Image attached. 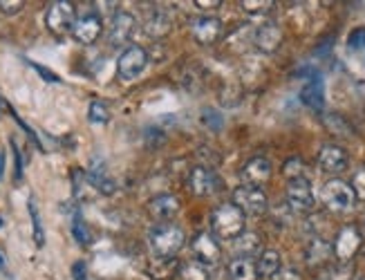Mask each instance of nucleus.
Listing matches in <instances>:
<instances>
[{
	"label": "nucleus",
	"mask_w": 365,
	"mask_h": 280,
	"mask_svg": "<svg viewBox=\"0 0 365 280\" xmlns=\"http://www.w3.org/2000/svg\"><path fill=\"white\" fill-rule=\"evenodd\" d=\"M74 21H76V7L70 0H56L45 11V25L56 36L72 34Z\"/></svg>",
	"instance_id": "4"
},
{
	"label": "nucleus",
	"mask_w": 365,
	"mask_h": 280,
	"mask_svg": "<svg viewBox=\"0 0 365 280\" xmlns=\"http://www.w3.org/2000/svg\"><path fill=\"white\" fill-rule=\"evenodd\" d=\"M260 247H262V240L258 233H253V231H245L242 236H237L233 240V249L237 252V256H242V258H251L260 254Z\"/></svg>",
	"instance_id": "23"
},
{
	"label": "nucleus",
	"mask_w": 365,
	"mask_h": 280,
	"mask_svg": "<svg viewBox=\"0 0 365 280\" xmlns=\"http://www.w3.org/2000/svg\"><path fill=\"white\" fill-rule=\"evenodd\" d=\"M88 119L92 123H108L110 121V110L103 101H92L90 103V110H88Z\"/></svg>",
	"instance_id": "28"
},
{
	"label": "nucleus",
	"mask_w": 365,
	"mask_h": 280,
	"mask_svg": "<svg viewBox=\"0 0 365 280\" xmlns=\"http://www.w3.org/2000/svg\"><path fill=\"white\" fill-rule=\"evenodd\" d=\"M321 202L331 213H350L356 204V195L352 186L343 180H329L321 189Z\"/></svg>",
	"instance_id": "3"
},
{
	"label": "nucleus",
	"mask_w": 365,
	"mask_h": 280,
	"mask_svg": "<svg viewBox=\"0 0 365 280\" xmlns=\"http://www.w3.org/2000/svg\"><path fill=\"white\" fill-rule=\"evenodd\" d=\"M29 215H31V227H34V240L38 247L45 244V233H43V224H41V213L36 209V202L29 199Z\"/></svg>",
	"instance_id": "27"
},
{
	"label": "nucleus",
	"mask_w": 365,
	"mask_h": 280,
	"mask_svg": "<svg viewBox=\"0 0 365 280\" xmlns=\"http://www.w3.org/2000/svg\"><path fill=\"white\" fill-rule=\"evenodd\" d=\"M282 175L287 177L289 182L298 180V177H305V162L300 157H289L287 162L282 164Z\"/></svg>",
	"instance_id": "26"
},
{
	"label": "nucleus",
	"mask_w": 365,
	"mask_h": 280,
	"mask_svg": "<svg viewBox=\"0 0 365 280\" xmlns=\"http://www.w3.org/2000/svg\"><path fill=\"white\" fill-rule=\"evenodd\" d=\"M278 280H303V276H300L296 269H284V271H280Z\"/></svg>",
	"instance_id": "37"
},
{
	"label": "nucleus",
	"mask_w": 365,
	"mask_h": 280,
	"mask_svg": "<svg viewBox=\"0 0 365 280\" xmlns=\"http://www.w3.org/2000/svg\"><path fill=\"white\" fill-rule=\"evenodd\" d=\"M0 269H3V271H5V262H3V258H0Z\"/></svg>",
	"instance_id": "39"
},
{
	"label": "nucleus",
	"mask_w": 365,
	"mask_h": 280,
	"mask_svg": "<svg viewBox=\"0 0 365 280\" xmlns=\"http://www.w3.org/2000/svg\"><path fill=\"white\" fill-rule=\"evenodd\" d=\"M361 247H363L361 229L354 224H345L336 233V240H334V244H331V252H334L336 262H352L354 256L361 252Z\"/></svg>",
	"instance_id": "7"
},
{
	"label": "nucleus",
	"mask_w": 365,
	"mask_h": 280,
	"mask_svg": "<svg viewBox=\"0 0 365 280\" xmlns=\"http://www.w3.org/2000/svg\"><path fill=\"white\" fill-rule=\"evenodd\" d=\"M274 175V166L272 162H269L267 157H251L242 170H240V177H242V184H249V186H258V189H262V186L272 180Z\"/></svg>",
	"instance_id": "13"
},
{
	"label": "nucleus",
	"mask_w": 365,
	"mask_h": 280,
	"mask_svg": "<svg viewBox=\"0 0 365 280\" xmlns=\"http://www.w3.org/2000/svg\"><path fill=\"white\" fill-rule=\"evenodd\" d=\"M256 271H258V278H264V280L274 278L282 271V260L276 249H264V252L258 254Z\"/></svg>",
	"instance_id": "19"
},
{
	"label": "nucleus",
	"mask_w": 365,
	"mask_h": 280,
	"mask_svg": "<svg viewBox=\"0 0 365 280\" xmlns=\"http://www.w3.org/2000/svg\"><path fill=\"white\" fill-rule=\"evenodd\" d=\"M72 236L78 244H90V231L83 222L81 215H74V222H72Z\"/></svg>",
	"instance_id": "30"
},
{
	"label": "nucleus",
	"mask_w": 365,
	"mask_h": 280,
	"mask_svg": "<svg viewBox=\"0 0 365 280\" xmlns=\"http://www.w3.org/2000/svg\"><path fill=\"white\" fill-rule=\"evenodd\" d=\"M229 280H258V271H256V260L251 258H242L237 256L229 262Z\"/></svg>",
	"instance_id": "21"
},
{
	"label": "nucleus",
	"mask_w": 365,
	"mask_h": 280,
	"mask_svg": "<svg viewBox=\"0 0 365 280\" xmlns=\"http://www.w3.org/2000/svg\"><path fill=\"white\" fill-rule=\"evenodd\" d=\"M300 101L305 105H309L312 110H323V103H325V85L319 76L309 79V83H305V88L300 90Z\"/></svg>",
	"instance_id": "20"
},
{
	"label": "nucleus",
	"mask_w": 365,
	"mask_h": 280,
	"mask_svg": "<svg viewBox=\"0 0 365 280\" xmlns=\"http://www.w3.org/2000/svg\"><path fill=\"white\" fill-rule=\"evenodd\" d=\"M170 29H173V16H170V11H166V9H155L146 19V25H144V32L155 41L168 36Z\"/></svg>",
	"instance_id": "18"
},
{
	"label": "nucleus",
	"mask_w": 365,
	"mask_h": 280,
	"mask_svg": "<svg viewBox=\"0 0 365 280\" xmlns=\"http://www.w3.org/2000/svg\"><path fill=\"white\" fill-rule=\"evenodd\" d=\"M240 7H242V11L258 16V14H267L269 9H272L274 3H272V0H242Z\"/></svg>",
	"instance_id": "29"
},
{
	"label": "nucleus",
	"mask_w": 365,
	"mask_h": 280,
	"mask_svg": "<svg viewBox=\"0 0 365 280\" xmlns=\"http://www.w3.org/2000/svg\"><path fill=\"white\" fill-rule=\"evenodd\" d=\"M190 252H193V260L206 264V267H213L222 258V247L209 231H202L190 240Z\"/></svg>",
	"instance_id": "10"
},
{
	"label": "nucleus",
	"mask_w": 365,
	"mask_h": 280,
	"mask_svg": "<svg viewBox=\"0 0 365 280\" xmlns=\"http://www.w3.org/2000/svg\"><path fill=\"white\" fill-rule=\"evenodd\" d=\"M222 3L220 0H195V7H200V9H217Z\"/></svg>",
	"instance_id": "36"
},
{
	"label": "nucleus",
	"mask_w": 365,
	"mask_h": 280,
	"mask_svg": "<svg viewBox=\"0 0 365 280\" xmlns=\"http://www.w3.org/2000/svg\"><path fill=\"white\" fill-rule=\"evenodd\" d=\"M350 164V155H347L341 146H334V144H327L321 148L319 152V168L323 173H343Z\"/></svg>",
	"instance_id": "17"
},
{
	"label": "nucleus",
	"mask_w": 365,
	"mask_h": 280,
	"mask_svg": "<svg viewBox=\"0 0 365 280\" xmlns=\"http://www.w3.org/2000/svg\"><path fill=\"white\" fill-rule=\"evenodd\" d=\"M0 227H3V217H0Z\"/></svg>",
	"instance_id": "40"
},
{
	"label": "nucleus",
	"mask_w": 365,
	"mask_h": 280,
	"mask_svg": "<svg viewBox=\"0 0 365 280\" xmlns=\"http://www.w3.org/2000/svg\"><path fill=\"white\" fill-rule=\"evenodd\" d=\"M25 7L23 0H0V11L7 14V16H14Z\"/></svg>",
	"instance_id": "32"
},
{
	"label": "nucleus",
	"mask_w": 365,
	"mask_h": 280,
	"mask_svg": "<svg viewBox=\"0 0 365 280\" xmlns=\"http://www.w3.org/2000/svg\"><path fill=\"white\" fill-rule=\"evenodd\" d=\"M186 189L197 197H211V195L222 191V180L217 177V173L213 168H206V166L197 164L188 170Z\"/></svg>",
	"instance_id": "5"
},
{
	"label": "nucleus",
	"mask_w": 365,
	"mask_h": 280,
	"mask_svg": "<svg viewBox=\"0 0 365 280\" xmlns=\"http://www.w3.org/2000/svg\"><path fill=\"white\" fill-rule=\"evenodd\" d=\"M287 207L294 213H312L316 207V197L312 191V184L305 177L292 180L287 184Z\"/></svg>",
	"instance_id": "9"
},
{
	"label": "nucleus",
	"mask_w": 365,
	"mask_h": 280,
	"mask_svg": "<svg viewBox=\"0 0 365 280\" xmlns=\"http://www.w3.org/2000/svg\"><path fill=\"white\" fill-rule=\"evenodd\" d=\"M222 32H225V27H222V21L215 16H200L190 23V36L200 45H215Z\"/></svg>",
	"instance_id": "14"
},
{
	"label": "nucleus",
	"mask_w": 365,
	"mask_h": 280,
	"mask_svg": "<svg viewBox=\"0 0 365 280\" xmlns=\"http://www.w3.org/2000/svg\"><path fill=\"white\" fill-rule=\"evenodd\" d=\"M352 191L356 195V199H363L365 202V166H361L356 173L352 175Z\"/></svg>",
	"instance_id": "31"
},
{
	"label": "nucleus",
	"mask_w": 365,
	"mask_h": 280,
	"mask_svg": "<svg viewBox=\"0 0 365 280\" xmlns=\"http://www.w3.org/2000/svg\"><path fill=\"white\" fill-rule=\"evenodd\" d=\"M72 276L74 280H88V269H86V262H74V267H72Z\"/></svg>",
	"instance_id": "35"
},
{
	"label": "nucleus",
	"mask_w": 365,
	"mask_h": 280,
	"mask_svg": "<svg viewBox=\"0 0 365 280\" xmlns=\"http://www.w3.org/2000/svg\"><path fill=\"white\" fill-rule=\"evenodd\" d=\"M11 148H14V157H16V180L23 177V157H21V150L16 146V142L11 139Z\"/></svg>",
	"instance_id": "34"
},
{
	"label": "nucleus",
	"mask_w": 365,
	"mask_h": 280,
	"mask_svg": "<svg viewBox=\"0 0 365 280\" xmlns=\"http://www.w3.org/2000/svg\"><path fill=\"white\" fill-rule=\"evenodd\" d=\"M148 61H150L148 52L141 48V45H128V48L121 52L119 61H117V72H119V76L123 81H133L146 70Z\"/></svg>",
	"instance_id": "8"
},
{
	"label": "nucleus",
	"mask_w": 365,
	"mask_h": 280,
	"mask_svg": "<svg viewBox=\"0 0 365 280\" xmlns=\"http://www.w3.org/2000/svg\"><path fill=\"white\" fill-rule=\"evenodd\" d=\"M356 280H365V278H356Z\"/></svg>",
	"instance_id": "41"
},
{
	"label": "nucleus",
	"mask_w": 365,
	"mask_h": 280,
	"mask_svg": "<svg viewBox=\"0 0 365 280\" xmlns=\"http://www.w3.org/2000/svg\"><path fill=\"white\" fill-rule=\"evenodd\" d=\"M182 209V202L178 195L173 193H162V195H155L150 202H148V213L150 217H155V220L160 222H168L173 220Z\"/></svg>",
	"instance_id": "16"
},
{
	"label": "nucleus",
	"mask_w": 365,
	"mask_h": 280,
	"mask_svg": "<svg viewBox=\"0 0 365 280\" xmlns=\"http://www.w3.org/2000/svg\"><path fill=\"white\" fill-rule=\"evenodd\" d=\"M329 280H354V262H336L327 269Z\"/></svg>",
	"instance_id": "25"
},
{
	"label": "nucleus",
	"mask_w": 365,
	"mask_h": 280,
	"mask_svg": "<svg viewBox=\"0 0 365 280\" xmlns=\"http://www.w3.org/2000/svg\"><path fill=\"white\" fill-rule=\"evenodd\" d=\"M103 32V21L99 14H83V16H78L74 21V27H72V36L81 43V45H92V43H97L99 36Z\"/></svg>",
	"instance_id": "11"
},
{
	"label": "nucleus",
	"mask_w": 365,
	"mask_h": 280,
	"mask_svg": "<svg viewBox=\"0 0 365 280\" xmlns=\"http://www.w3.org/2000/svg\"><path fill=\"white\" fill-rule=\"evenodd\" d=\"M137 29V21L130 11H117L113 21H110V32H108V41L113 48H121V45H125Z\"/></svg>",
	"instance_id": "12"
},
{
	"label": "nucleus",
	"mask_w": 365,
	"mask_h": 280,
	"mask_svg": "<svg viewBox=\"0 0 365 280\" xmlns=\"http://www.w3.org/2000/svg\"><path fill=\"white\" fill-rule=\"evenodd\" d=\"M5 164H7V155L5 150H0V180L5 177Z\"/></svg>",
	"instance_id": "38"
},
{
	"label": "nucleus",
	"mask_w": 365,
	"mask_h": 280,
	"mask_svg": "<svg viewBox=\"0 0 365 280\" xmlns=\"http://www.w3.org/2000/svg\"><path fill=\"white\" fill-rule=\"evenodd\" d=\"M253 45L262 52V54H274L280 50L282 45V29L278 23L269 21L260 27L253 29Z\"/></svg>",
	"instance_id": "15"
},
{
	"label": "nucleus",
	"mask_w": 365,
	"mask_h": 280,
	"mask_svg": "<svg viewBox=\"0 0 365 280\" xmlns=\"http://www.w3.org/2000/svg\"><path fill=\"white\" fill-rule=\"evenodd\" d=\"M178 276L182 280H211V271L206 264L197 262V260H184L180 262V267H178Z\"/></svg>",
	"instance_id": "24"
},
{
	"label": "nucleus",
	"mask_w": 365,
	"mask_h": 280,
	"mask_svg": "<svg viewBox=\"0 0 365 280\" xmlns=\"http://www.w3.org/2000/svg\"><path fill=\"white\" fill-rule=\"evenodd\" d=\"M233 204L240 209L245 215H262V213L269 211V197H267L264 189L249 186V184H240L233 191Z\"/></svg>",
	"instance_id": "6"
},
{
	"label": "nucleus",
	"mask_w": 365,
	"mask_h": 280,
	"mask_svg": "<svg viewBox=\"0 0 365 280\" xmlns=\"http://www.w3.org/2000/svg\"><path fill=\"white\" fill-rule=\"evenodd\" d=\"M307 262L312 264V267H321V264H325L331 256H334V252H331V244L323 238H314L309 244H307Z\"/></svg>",
	"instance_id": "22"
},
{
	"label": "nucleus",
	"mask_w": 365,
	"mask_h": 280,
	"mask_svg": "<svg viewBox=\"0 0 365 280\" xmlns=\"http://www.w3.org/2000/svg\"><path fill=\"white\" fill-rule=\"evenodd\" d=\"M247 215L237 209L233 202H225L217 204L211 213V231L217 240H235L237 236L245 233Z\"/></svg>",
	"instance_id": "2"
},
{
	"label": "nucleus",
	"mask_w": 365,
	"mask_h": 280,
	"mask_svg": "<svg viewBox=\"0 0 365 280\" xmlns=\"http://www.w3.org/2000/svg\"><path fill=\"white\" fill-rule=\"evenodd\" d=\"M148 247L153 258L173 260L186 247V233L175 222H157L148 231Z\"/></svg>",
	"instance_id": "1"
},
{
	"label": "nucleus",
	"mask_w": 365,
	"mask_h": 280,
	"mask_svg": "<svg viewBox=\"0 0 365 280\" xmlns=\"http://www.w3.org/2000/svg\"><path fill=\"white\" fill-rule=\"evenodd\" d=\"M29 66L34 68L45 81H50V83H61V76L58 74H54L52 70H47V68H43V66H38V63H34V61H29Z\"/></svg>",
	"instance_id": "33"
}]
</instances>
